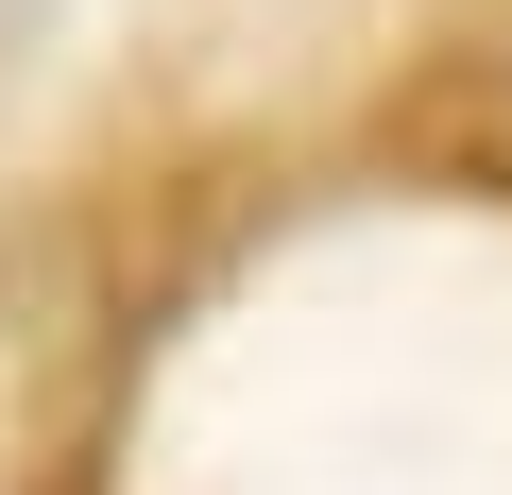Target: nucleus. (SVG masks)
Masks as SVG:
<instances>
[{
    "instance_id": "nucleus-1",
    "label": "nucleus",
    "mask_w": 512,
    "mask_h": 495,
    "mask_svg": "<svg viewBox=\"0 0 512 495\" xmlns=\"http://www.w3.org/2000/svg\"><path fill=\"white\" fill-rule=\"evenodd\" d=\"M18 18H35V0H0V35H18Z\"/></svg>"
}]
</instances>
